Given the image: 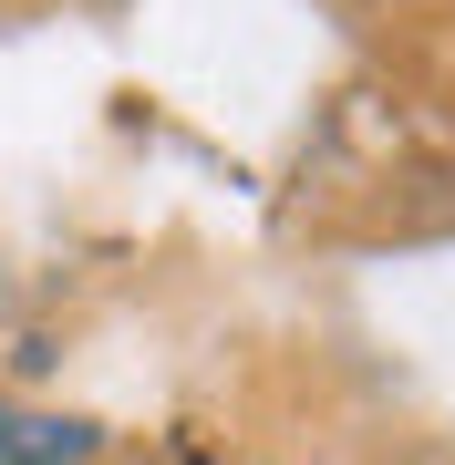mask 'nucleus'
I'll return each mask as SVG.
<instances>
[{"label": "nucleus", "instance_id": "obj_2", "mask_svg": "<svg viewBox=\"0 0 455 465\" xmlns=\"http://www.w3.org/2000/svg\"><path fill=\"white\" fill-rule=\"evenodd\" d=\"M352 11H424V0H352Z\"/></svg>", "mask_w": 455, "mask_h": 465}, {"label": "nucleus", "instance_id": "obj_3", "mask_svg": "<svg viewBox=\"0 0 455 465\" xmlns=\"http://www.w3.org/2000/svg\"><path fill=\"white\" fill-rule=\"evenodd\" d=\"M104 465H124V455H104Z\"/></svg>", "mask_w": 455, "mask_h": 465}, {"label": "nucleus", "instance_id": "obj_1", "mask_svg": "<svg viewBox=\"0 0 455 465\" xmlns=\"http://www.w3.org/2000/svg\"><path fill=\"white\" fill-rule=\"evenodd\" d=\"M104 455H114V434H104L94 414L0 393V465H104Z\"/></svg>", "mask_w": 455, "mask_h": 465}]
</instances>
